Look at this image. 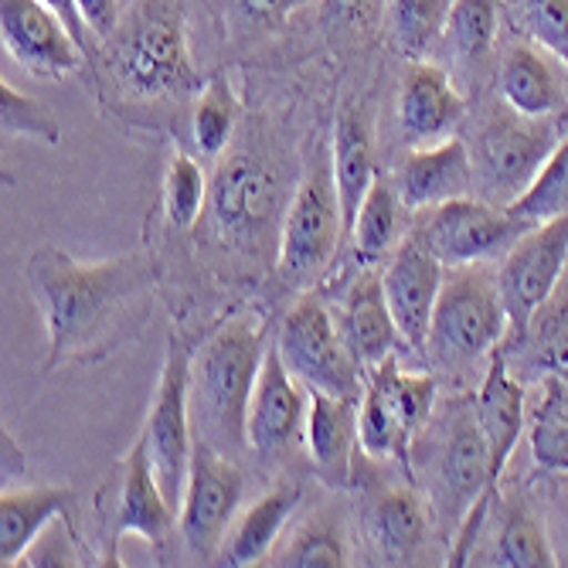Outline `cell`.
Wrapping results in <instances>:
<instances>
[{
  "instance_id": "cell-1",
  "label": "cell",
  "mask_w": 568,
  "mask_h": 568,
  "mask_svg": "<svg viewBox=\"0 0 568 568\" xmlns=\"http://www.w3.org/2000/svg\"><path fill=\"white\" fill-rule=\"evenodd\" d=\"M24 280L44 317V372L62 365H92L140 334L153 296V266L146 255L79 263L55 245L28 255Z\"/></svg>"
},
{
  "instance_id": "cell-2",
  "label": "cell",
  "mask_w": 568,
  "mask_h": 568,
  "mask_svg": "<svg viewBox=\"0 0 568 568\" xmlns=\"http://www.w3.org/2000/svg\"><path fill=\"white\" fill-rule=\"evenodd\" d=\"M120 95L146 106H181L201 92V75L187 44L184 0H133L116 31L102 41L92 65Z\"/></svg>"
},
{
  "instance_id": "cell-3",
  "label": "cell",
  "mask_w": 568,
  "mask_h": 568,
  "mask_svg": "<svg viewBox=\"0 0 568 568\" xmlns=\"http://www.w3.org/2000/svg\"><path fill=\"white\" fill-rule=\"evenodd\" d=\"M266 324L260 314H235L197 347L191 365V405L204 423L201 439L245 443V419L255 378L266 357Z\"/></svg>"
},
{
  "instance_id": "cell-4",
  "label": "cell",
  "mask_w": 568,
  "mask_h": 568,
  "mask_svg": "<svg viewBox=\"0 0 568 568\" xmlns=\"http://www.w3.org/2000/svg\"><path fill=\"white\" fill-rule=\"evenodd\" d=\"M507 327L510 317L497 273H490L484 263L446 270L426 337V361L436 372H463L490 354Z\"/></svg>"
},
{
  "instance_id": "cell-5",
  "label": "cell",
  "mask_w": 568,
  "mask_h": 568,
  "mask_svg": "<svg viewBox=\"0 0 568 568\" xmlns=\"http://www.w3.org/2000/svg\"><path fill=\"white\" fill-rule=\"evenodd\" d=\"M558 143V116H525L500 99L487 110L470 143L474 187L484 201L507 209L531 187Z\"/></svg>"
},
{
  "instance_id": "cell-6",
  "label": "cell",
  "mask_w": 568,
  "mask_h": 568,
  "mask_svg": "<svg viewBox=\"0 0 568 568\" xmlns=\"http://www.w3.org/2000/svg\"><path fill=\"white\" fill-rule=\"evenodd\" d=\"M276 347L286 368L303 388H317L334 398L361 405L368 388V372L357 365L327 303L317 293H303L280 324Z\"/></svg>"
},
{
  "instance_id": "cell-7",
  "label": "cell",
  "mask_w": 568,
  "mask_h": 568,
  "mask_svg": "<svg viewBox=\"0 0 568 568\" xmlns=\"http://www.w3.org/2000/svg\"><path fill=\"white\" fill-rule=\"evenodd\" d=\"M344 239L347 229H344L341 197L334 187V168L327 153H321L310 174L300 181L283 215L280 260H276L280 276L300 290L314 286L321 276H327Z\"/></svg>"
},
{
  "instance_id": "cell-8",
  "label": "cell",
  "mask_w": 568,
  "mask_h": 568,
  "mask_svg": "<svg viewBox=\"0 0 568 568\" xmlns=\"http://www.w3.org/2000/svg\"><path fill=\"white\" fill-rule=\"evenodd\" d=\"M95 514H99L102 541H106L102 565H120V541L126 535H136L158 551H164L171 531L178 528V507L168 500L158 474H153L143 436L130 446V453L110 474V480L99 487Z\"/></svg>"
},
{
  "instance_id": "cell-9",
  "label": "cell",
  "mask_w": 568,
  "mask_h": 568,
  "mask_svg": "<svg viewBox=\"0 0 568 568\" xmlns=\"http://www.w3.org/2000/svg\"><path fill=\"white\" fill-rule=\"evenodd\" d=\"M474 405H477V419H480V429H484L487 446H490V480H487L484 497L470 507V514L463 518V525L453 535V548H449V561H446L453 568L467 565V558H470V551H474V545H477V538L490 518V507L497 504V487L504 480L507 463L525 436V412H528L525 388L507 372L504 351H494L490 368L480 382Z\"/></svg>"
},
{
  "instance_id": "cell-10",
  "label": "cell",
  "mask_w": 568,
  "mask_h": 568,
  "mask_svg": "<svg viewBox=\"0 0 568 568\" xmlns=\"http://www.w3.org/2000/svg\"><path fill=\"white\" fill-rule=\"evenodd\" d=\"M416 235L446 270L494 263L531 225L484 197H453L436 209L416 212Z\"/></svg>"
},
{
  "instance_id": "cell-11",
  "label": "cell",
  "mask_w": 568,
  "mask_h": 568,
  "mask_svg": "<svg viewBox=\"0 0 568 568\" xmlns=\"http://www.w3.org/2000/svg\"><path fill=\"white\" fill-rule=\"evenodd\" d=\"M191 365L194 354L191 347L174 334L168 341L164 368L158 378V392H153L150 412H146V429L143 443L150 449L153 474H158L168 500L181 510L187 470H191V453H194V436H191Z\"/></svg>"
},
{
  "instance_id": "cell-12",
  "label": "cell",
  "mask_w": 568,
  "mask_h": 568,
  "mask_svg": "<svg viewBox=\"0 0 568 568\" xmlns=\"http://www.w3.org/2000/svg\"><path fill=\"white\" fill-rule=\"evenodd\" d=\"M242 500V474L209 439H194L191 470L178 510V531L191 555L212 558L222 551L235 507Z\"/></svg>"
},
{
  "instance_id": "cell-13",
  "label": "cell",
  "mask_w": 568,
  "mask_h": 568,
  "mask_svg": "<svg viewBox=\"0 0 568 568\" xmlns=\"http://www.w3.org/2000/svg\"><path fill=\"white\" fill-rule=\"evenodd\" d=\"M565 263H568V215L531 225L500 255L497 286L514 334H525L538 310L551 300L565 273Z\"/></svg>"
},
{
  "instance_id": "cell-14",
  "label": "cell",
  "mask_w": 568,
  "mask_h": 568,
  "mask_svg": "<svg viewBox=\"0 0 568 568\" xmlns=\"http://www.w3.org/2000/svg\"><path fill=\"white\" fill-rule=\"evenodd\" d=\"M280 178L260 153L239 150L215 168L209 184V212L215 232L235 245L263 239L280 204Z\"/></svg>"
},
{
  "instance_id": "cell-15",
  "label": "cell",
  "mask_w": 568,
  "mask_h": 568,
  "mask_svg": "<svg viewBox=\"0 0 568 568\" xmlns=\"http://www.w3.org/2000/svg\"><path fill=\"white\" fill-rule=\"evenodd\" d=\"M436 507L443 525L456 535L470 507L484 497L490 480V446L477 419V405H456L446 416V433L436 456Z\"/></svg>"
},
{
  "instance_id": "cell-16",
  "label": "cell",
  "mask_w": 568,
  "mask_h": 568,
  "mask_svg": "<svg viewBox=\"0 0 568 568\" xmlns=\"http://www.w3.org/2000/svg\"><path fill=\"white\" fill-rule=\"evenodd\" d=\"M0 34L8 55L34 79L59 82L89 69L85 51L41 0H0Z\"/></svg>"
},
{
  "instance_id": "cell-17",
  "label": "cell",
  "mask_w": 568,
  "mask_h": 568,
  "mask_svg": "<svg viewBox=\"0 0 568 568\" xmlns=\"http://www.w3.org/2000/svg\"><path fill=\"white\" fill-rule=\"evenodd\" d=\"M443 280H446V266L416 235L398 242V248L392 252V263L382 273L385 296L392 306V317L398 324V334H402L405 347L423 361H426V337H429V324H433V310H436Z\"/></svg>"
},
{
  "instance_id": "cell-18",
  "label": "cell",
  "mask_w": 568,
  "mask_h": 568,
  "mask_svg": "<svg viewBox=\"0 0 568 568\" xmlns=\"http://www.w3.org/2000/svg\"><path fill=\"white\" fill-rule=\"evenodd\" d=\"M463 120H467V95L456 89L453 75L443 65L412 59L402 72L395 102V123L408 150L456 136Z\"/></svg>"
},
{
  "instance_id": "cell-19",
  "label": "cell",
  "mask_w": 568,
  "mask_h": 568,
  "mask_svg": "<svg viewBox=\"0 0 568 568\" xmlns=\"http://www.w3.org/2000/svg\"><path fill=\"white\" fill-rule=\"evenodd\" d=\"M306 405H310L306 388L293 378V372L286 368V361L273 341L263 357V372L252 388L248 419H245V446L266 459L286 453L303 436Z\"/></svg>"
},
{
  "instance_id": "cell-20",
  "label": "cell",
  "mask_w": 568,
  "mask_h": 568,
  "mask_svg": "<svg viewBox=\"0 0 568 568\" xmlns=\"http://www.w3.org/2000/svg\"><path fill=\"white\" fill-rule=\"evenodd\" d=\"M395 191L408 212H426L474 191L470 146L449 136L433 146H412L395 168Z\"/></svg>"
},
{
  "instance_id": "cell-21",
  "label": "cell",
  "mask_w": 568,
  "mask_h": 568,
  "mask_svg": "<svg viewBox=\"0 0 568 568\" xmlns=\"http://www.w3.org/2000/svg\"><path fill=\"white\" fill-rule=\"evenodd\" d=\"M497 89L507 106L525 116H558L568 106L558 62L521 34L504 41L497 51Z\"/></svg>"
},
{
  "instance_id": "cell-22",
  "label": "cell",
  "mask_w": 568,
  "mask_h": 568,
  "mask_svg": "<svg viewBox=\"0 0 568 568\" xmlns=\"http://www.w3.org/2000/svg\"><path fill=\"white\" fill-rule=\"evenodd\" d=\"M341 334H344L351 354L357 357V365L365 372H372L375 365H382L385 357L402 351L405 341H402L398 324L392 317L382 273L365 270L351 283V290L344 296Z\"/></svg>"
},
{
  "instance_id": "cell-23",
  "label": "cell",
  "mask_w": 568,
  "mask_h": 568,
  "mask_svg": "<svg viewBox=\"0 0 568 568\" xmlns=\"http://www.w3.org/2000/svg\"><path fill=\"white\" fill-rule=\"evenodd\" d=\"M306 395H310L306 426H303L306 456L327 484L347 487L351 470H354V449L361 446L357 405L334 398L327 392H317V388H306Z\"/></svg>"
},
{
  "instance_id": "cell-24",
  "label": "cell",
  "mask_w": 568,
  "mask_h": 568,
  "mask_svg": "<svg viewBox=\"0 0 568 568\" xmlns=\"http://www.w3.org/2000/svg\"><path fill=\"white\" fill-rule=\"evenodd\" d=\"M504 4L500 0H453L446 28H443V51L449 65L467 75L470 89H480L490 65H497V34H500Z\"/></svg>"
},
{
  "instance_id": "cell-25",
  "label": "cell",
  "mask_w": 568,
  "mask_h": 568,
  "mask_svg": "<svg viewBox=\"0 0 568 568\" xmlns=\"http://www.w3.org/2000/svg\"><path fill=\"white\" fill-rule=\"evenodd\" d=\"M331 168H334V187L341 197L344 229L351 235V225L361 212V201L375 184V130L365 113V106H344L337 113L334 143H331Z\"/></svg>"
},
{
  "instance_id": "cell-26",
  "label": "cell",
  "mask_w": 568,
  "mask_h": 568,
  "mask_svg": "<svg viewBox=\"0 0 568 568\" xmlns=\"http://www.w3.org/2000/svg\"><path fill=\"white\" fill-rule=\"evenodd\" d=\"M300 497H303L300 484L280 480L273 490H266L260 500H255L222 545L225 565H232V568L263 565L276 551V541H280L286 521L293 518V510L300 507Z\"/></svg>"
},
{
  "instance_id": "cell-27",
  "label": "cell",
  "mask_w": 568,
  "mask_h": 568,
  "mask_svg": "<svg viewBox=\"0 0 568 568\" xmlns=\"http://www.w3.org/2000/svg\"><path fill=\"white\" fill-rule=\"evenodd\" d=\"M368 525L385 565H416L429 541V507L412 487H392L375 497Z\"/></svg>"
},
{
  "instance_id": "cell-28",
  "label": "cell",
  "mask_w": 568,
  "mask_h": 568,
  "mask_svg": "<svg viewBox=\"0 0 568 568\" xmlns=\"http://www.w3.org/2000/svg\"><path fill=\"white\" fill-rule=\"evenodd\" d=\"M75 494L69 487H4L0 497V565L14 568L28 545L55 521L69 518Z\"/></svg>"
},
{
  "instance_id": "cell-29",
  "label": "cell",
  "mask_w": 568,
  "mask_h": 568,
  "mask_svg": "<svg viewBox=\"0 0 568 568\" xmlns=\"http://www.w3.org/2000/svg\"><path fill=\"white\" fill-rule=\"evenodd\" d=\"M402 197L395 191V181L375 178L372 191L361 201V212L351 225V242L361 263H378L382 255L395 252L402 242Z\"/></svg>"
},
{
  "instance_id": "cell-30",
  "label": "cell",
  "mask_w": 568,
  "mask_h": 568,
  "mask_svg": "<svg viewBox=\"0 0 568 568\" xmlns=\"http://www.w3.org/2000/svg\"><path fill=\"white\" fill-rule=\"evenodd\" d=\"M270 565L283 568H344L351 565L347 531L337 514L321 510L314 518H306L286 545H280L270 555Z\"/></svg>"
},
{
  "instance_id": "cell-31",
  "label": "cell",
  "mask_w": 568,
  "mask_h": 568,
  "mask_svg": "<svg viewBox=\"0 0 568 568\" xmlns=\"http://www.w3.org/2000/svg\"><path fill=\"white\" fill-rule=\"evenodd\" d=\"M239 126V95L225 75H212L201 85L194 116H191V140L201 161H215L229 150Z\"/></svg>"
},
{
  "instance_id": "cell-32",
  "label": "cell",
  "mask_w": 568,
  "mask_h": 568,
  "mask_svg": "<svg viewBox=\"0 0 568 568\" xmlns=\"http://www.w3.org/2000/svg\"><path fill=\"white\" fill-rule=\"evenodd\" d=\"M368 382L388 398L398 423L412 436H419L426 429V423L433 419V408H436V388H439L436 375H408L398 365V354H392L368 372Z\"/></svg>"
},
{
  "instance_id": "cell-33",
  "label": "cell",
  "mask_w": 568,
  "mask_h": 568,
  "mask_svg": "<svg viewBox=\"0 0 568 568\" xmlns=\"http://www.w3.org/2000/svg\"><path fill=\"white\" fill-rule=\"evenodd\" d=\"M453 0H388L385 21L405 59H426L439 44Z\"/></svg>"
},
{
  "instance_id": "cell-34",
  "label": "cell",
  "mask_w": 568,
  "mask_h": 568,
  "mask_svg": "<svg viewBox=\"0 0 568 568\" xmlns=\"http://www.w3.org/2000/svg\"><path fill=\"white\" fill-rule=\"evenodd\" d=\"M487 565L500 568H555L558 555L545 538V528L528 510V504H510L500 525V538L487 558Z\"/></svg>"
},
{
  "instance_id": "cell-35",
  "label": "cell",
  "mask_w": 568,
  "mask_h": 568,
  "mask_svg": "<svg viewBox=\"0 0 568 568\" xmlns=\"http://www.w3.org/2000/svg\"><path fill=\"white\" fill-rule=\"evenodd\" d=\"M357 439L372 459H398L405 470L412 467V439L416 436L398 423L395 408L372 382L357 405Z\"/></svg>"
},
{
  "instance_id": "cell-36",
  "label": "cell",
  "mask_w": 568,
  "mask_h": 568,
  "mask_svg": "<svg viewBox=\"0 0 568 568\" xmlns=\"http://www.w3.org/2000/svg\"><path fill=\"white\" fill-rule=\"evenodd\" d=\"M507 28L535 44L568 72V0H500Z\"/></svg>"
},
{
  "instance_id": "cell-37",
  "label": "cell",
  "mask_w": 568,
  "mask_h": 568,
  "mask_svg": "<svg viewBox=\"0 0 568 568\" xmlns=\"http://www.w3.org/2000/svg\"><path fill=\"white\" fill-rule=\"evenodd\" d=\"M535 459L551 474L568 470V378L548 375L531 426Z\"/></svg>"
},
{
  "instance_id": "cell-38",
  "label": "cell",
  "mask_w": 568,
  "mask_h": 568,
  "mask_svg": "<svg viewBox=\"0 0 568 568\" xmlns=\"http://www.w3.org/2000/svg\"><path fill=\"white\" fill-rule=\"evenodd\" d=\"M507 212L528 225H541L568 215V136L555 146V153L545 161L531 187L518 201L507 204Z\"/></svg>"
},
{
  "instance_id": "cell-39",
  "label": "cell",
  "mask_w": 568,
  "mask_h": 568,
  "mask_svg": "<svg viewBox=\"0 0 568 568\" xmlns=\"http://www.w3.org/2000/svg\"><path fill=\"white\" fill-rule=\"evenodd\" d=\"M306 4H314V0H209V8L225 24V34L239 41L280 31Z\"/></svg>"
},
{
  "instance_id": "cell-40",
  "label": "cell",
  "mask_w": 568,
  "mask_h": 568,
  "mask_svg": "<svg viewBox=\"0 0 568 568\" xmlns=\"http://www.w3.org/2000/svg\"><path fill=\"white\" fill-rule=\"evenodd\" d=\"M209 201V181L191 153H174L164 174V215L178 229H191Z\"/></svg>"
},
{
  "instance_id": "cell-41",
  "label": "cell",
  "mask_w": 568,
  "mask_h": 568,
  "mask_svg": "<svg viewBox=\"0 0 568 568\" xmlns=\"http://www.w3.org/2000/svg\"><path fill=\"white\" fill-rule=\"evenodd\" d=\"M0 123H4V136H31L51 146L62 140L55 116H51L41 102L24 95L18 85H11L8 79L0 82Z\"/></svg>"
},
{
  "instance_id": "cell-42",
  "label": "cell",
  "mask_w": 568,
  "mask_h": 568,
  "mask_svg": "<svg viewBox=\"0 0 568 568\" xmlns=\"http://www.w3.org/2000/svg\"><path fill=\"white\" fill-rule=\"evenodd\" d=\"M324 4V24L331 31V41L365 44L378 31L388 0H321Z\"/></svg>"
},
{
  "instance_id": "cell-43",
  "label": "cell",
  "mask_w": 568,
  "mask_h": 568,
  "mask_svg": "<svg viewBox=\"0 0 568 568\" xmlns=\"http://www.w3.org/2000/svg\"><path fill=\"white\" fill-rule=\"evenodd\" d=\"M18 565H38V568H44V565H85V561H79V551H75V541H72V525L65 521H51L31 545H28V551L21 555V561Z\"/></svg>"
},
{
  "instance_id": "cell-44",
  "label": "cell",
  "mask_w": 568,
  "mask_h": 568,
  "mask_svg": "<svg viewBox=\"0 0 568 568\" xmlns=\"http://www.w3.org/2000/svg\"><path fill=\"white\" fill-rule=\"evenodd\" d=\"M41 4H48L51 11L59 14V21L69 28V34L75 38V44L85 51V59H89V69L95 65V59H99V48H102V41L92 34V28L85 24V18H82V11H79V4L75 0H41Z\"/></svg>"
},
{
  "instance_id": "cell-45",
  "label": "cell",
  "mask_w": 568,
  "mask_h": 568,
  "mask_svg": "<svg viewBox=\"0 0 568 568\" xmlns=\"http://www.w3.org/2000/svg\"><path fill=\"white\" fill-rule=\"evenodd\" d=\"M75 4H79L85 24L92 28V34H95L99 41H106V38L116 31L120 18H123L120 0H75Z\"/></svg>"
},
{
  "instance_id": "cell-46",
  "label": "cell",
  "mask_w": 568,
  "mask_h": 568,
  "mask_svg": "<svg viewBox=\"0 0 568 568\" xmlns=\"http://www.w3.org/2000/svg\"><path fill=\"white\" fill-rule=\"evenodd\" d=\"M0 446H4V487L24 480V453L18 449L14 436L4 433V439H0Z\"/></svg>"
},
{
  "instance_id": "cell-47",
  "label": "cell",
  "mask_w": 568,
  "mask_h": 568,
  "mask_svg": "<svg viewBox=\"0 0 568 568\" xmlns=\"http://www.w3.org/2000/svg\"><path fill=\"white\" fill-rule=\"evenodd\" d=\"M561 494H565V507H568V470L561 474Z\"/></svg>"
}]
</instances>
